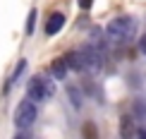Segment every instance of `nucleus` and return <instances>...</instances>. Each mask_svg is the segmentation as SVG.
Returning <instances> with one entry per match:
<instances>
[{
  "mask_svg": "<svg viewBox=\"0 0 146 139\" xmlns=\"http://www.w3.org/2000/svg\"><path fill=\"white\" fill-rule=\"evenodd\" d=\"M50 96H55V84H53L50 77L36 74L27 82V98L34 101V103H41V101H48Z\"/></svg>",
  "mask_w": 146,
  "mask_h": 139,
  "instance_id": "obj_1",
  "label": "nucleus"
},
{
  "mask_svg": "<svg viewBox=\"0 0 146 139\" xmlns=\"http://www.w3.org/2000/svg\"><path fill=\"white\" fill-rule=\"evenodd\" d=\"M36 115H38V110H36V103H34V101H29V98L19 101L17 108H15V115H12L15 127H17V130H29V127L36 122Z\"/></svg>",
  "mask_w": 146,
  "mask_h": 139,
  "instance_id": "obj_2",
  "label": "nucleus"
},
{
  "mask_svg": "<svg viewBox=\"0 0 146 139\" xmlns=\"http://www.w3.org/2000/svg\"><path fill=\"white\" fill-rule=\"evenodd\" d=\"M106 34L110 41H127L132 39V34H134V22H132V17H117V19H110L106 27Z\"/></svg>",
  "mask_w": 146,
  "mask_h": 139,
  "instance_id": "obj_3",
  "label": "nucleus"
},
{
  "mask_svg": "<svg viewBox=\"0 0 146 139\" xmlns=\"http://www.w3.org/2000/svg\"><path fill=\"white\" fill-rule=\"evenodd\" d=\"M82 55V63H84V70L86 72H101L103 67V46H94V43H86L79 51Z\"/></svg>",
  "mask_w": 146,
  "mask_h": 139,
  "instance_id": "obj_4",
  "label": "nucleus"
},
{
  "mask_svg": "<svg viewBox=\"0 0 146 139\" xmlns=\"http://www.w3.org/2000/svg\"><path fill=\"white\" fill-rule=\"evenodd\" d=\"M62 27H65V15L62 12H53L46 19V36H55L58 31H62Z\"/></svg>",
  "mask_w": 146,
  "mask_h": 139,
  "instance_id": "obj_5",
  "label": "nucleus"
},
{
  "mask_svg": "<svg viewBox=\"0 0 146 139\" xmlns=\"http://www.w3.org/2000/svg\"><path fill=\"white\" fill-rule=\"evenodd\" d=\"M50 77L53 79H65V77H67V72H70V67H67V63H65V58H55L50 63Z\"/></svg>",
  "mask_w": 146,
  "mask_h": 139,
  "instance_id": "obj_6",
  "label": "nucleus"
},
{
  "mask_svg": "<svg viewBox=\"0 0 146 139\" xmlns=\"http://www.w3.org/2000/svg\"><path fill=\"white\" fill-rule=\"evenodd\" d=\"M65 63H67L70 70L74 72H84V63H82V55H79V51H70L65 53Z\"/></svg>",
  "mask_w": 146,
  "mask_h": 139,
  "instance_id": "obj_7",
  "label": "nucleus"
},
{
  "mask_svg": "<svg viewBox=\"0 0 146 139\" xmlns=\"http://www.w3.org/2000/svg\"><path fill=\"white\" fill-rule=\"evenodd\" d=\"M120 134H122V139H132V137L137 134V127H134V120H132V115H125V118H122Z\"/></svg>",
  "mask_w": 146,
  "mask_h": 139,
  "instance_id": "obj_8",
  "label": "nucleus"
},
{
  "mask_svg": "<svg viewBox=\"0 0 146 139\" xmlns=\"http://www.w3.org/2000/svg\"><path fill=\"white\" fill-rule=\"evenodd\" d=\"M36 19H38V10L31 7V10H29V17H27V36H31V34H34V29H36Z\"/></svg>",
  "mask_w": 146,
  "mask_h": 139,
  "instance_id": "obj_9",
  "label": "nucleus"
},
{
  "mask_svg": "<svg viewBox=\"0 0 146 139\" xmlns=\"http://www.w3.org/2000/svg\"><path fill=\"white\" fill-rule=\"evenodd\" d=\"M24 70H27V60H19V63H17V67H15V72H12V77H10V82H7V86H12V84L19 82V77H22Z\"/></svg>",
  "mask_w": 146,
  "mask_h": 139,
  "instance_id": "obj_10",
  "label": "nucleus"
},
{
  "mask_svg": "<svg viewBox=\"0 0 146 139\" xmlns=\"http://www.w3.org/2000/svg\"><path fill=\"white\" fill-rule=\"evenodd\" d=\"M67 94H70V101L74 108H82V91L77 86H67Z\"/></svg>",
  "mask_w": 146,
  "mask_h": 139,
  "instance_id": "obj_11",
  "label": "nucleus"
},
{
  "mask_svg": "<svg viewBox=\"0 0 146 139\" xmlns=\"http://www.w3.org/2000/svg\"><path fill=\"white\" fill-rule=\"evenodd\" d=\"M82 132H84V139H96V125L94 122H86L82 127Z\"/></svg>",
  "mask_w": 146,
  "mask_h": 139,
  "instance_id": "obj_12",
  "label": "nucleus"
},
{
  "mask_svg": "<svg viewBox=\"0 0 146 139\" xmlns=\"http://www.w3.org/2000/svg\"><path fill=\"white\" fill-rule=\"evenodd\" d=\"M134 110L139 113L137 118H146V106H144V101H139V98L134 101Z\"/></svg>",
  "mask_w": 146,
  "mask_h": 139,
  "instance_id": "obj_13",
  "label": "nucleus"
},
{
  "mask_svg": "<svg viewBox=\"0 0 146 139\" xmlns=\"http://www.w3.org/2000/svg\"><path fill=\"white\" fill-rule=\"evenodd\" d=\"M139 51H141L144 55H146V34L141 36V39H139Z\"/></svg>",
  "mask_w": 146,
  "mask_h": 139,
  "instance_id": "obj_14",
  "label": "nucleus"
},
{
  "mask_svg": "<svg viewBox=\"0 0 146 139\" xmlns=\"http://www.w3.org/2000/svg\"><path fill=\"white\" fill-rule=\"evenodd\" d=\"M91 5H94V0H79V7L82 10H89Z\"/></svg>",
  "mask_w": 146,
  "mask_h": 139,
  "instance_id": "obj_15",
  "label": "nucleus"
},
{
  "mask_svg": "<svg viewBox=\"0 0 146 139\" xmlns=\"http://www.w3.org/2000/svg\"><path fill=\"white\" fill-rule=\"evenodd\" d=\"M137 139H146V130H137Z\"/></svg>",
  "mask_w": 146,
  "mask_h": 139,
  "instance_id": "obj_16",
  "label": "nucleus"
},
{
  "mask_svg": "<svg viewBox=\"0 0 146 139\" xmlns=\"http://www.w3.org/2000/svg\"><path fill=\"white\" fill-rule=\"evenodd\" d=\"M15 139H29L27 134H15Z\"/></svg>",
  "mask_w": 146,
  "mask_h": 139,
  "instance_id": "obj_17",
  "label": "nucleus"
}]
</instances>
